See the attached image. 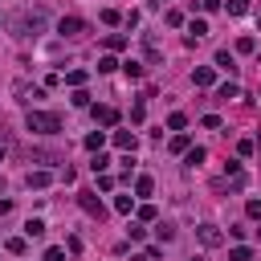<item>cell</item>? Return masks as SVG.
I'll use <instances>...</instances> for the list:
<instances>
[{
  "instance_id": "obj_8",
  "label": "cell",
  "mask_w": 261,
  "mask_h": 261,
  "mask_svg": "<svg viewBox=\"0 0 261 261\" xmlns=\"http://www.w3.org/2000/svg\"><path fill=\"white\" fill-rule=\"evenodd\" d=\"M167 151H175V155H188L192 151V139L179 130V135H171V143H167Z\"/></svg>"
},
{
  "instance_id": "obj_30",
  "label": "cell",
  "mask_w": 261,
  "mask_h": 261,
  "mask_svg": "<svg viewBox=\"0 0 261 261\" xmlns=\"http://www.w3.org/2000/svg\"><path fill=\"white\" fill-rule=\"evenodd\" d=\"M102 20H106V24H118V20H122V16H118V12H114V8H102Z\"/></svg>"
},
{
  "instance_id": "obj_12",
  "label": "cell",
  "mask_w": 261,
  "mask_h": 261,
  "mask_svg": "<svg viewBox=\"0 0 261 261\" xmlns=\"http://www.w3.org/2000/svg\"><path fill=\"white\" fill-rule=\"evenodd\" d=\"M41 24H45V16H41V12H33V16H24V20H20V29H24V33H37Z\"/></svg>"
},
{
  "instance_id": "obj_31",
  "label": "cell",
  "mask_w": 261,
  "mask_h": 261,
  "mask_svg": "<svg viewBox=\"0 0 261 261\" xmlns=\"http://www.w3.org/2000/svg\"><path fill=\"white\" fill-rule=\"evenodd\" d=\"M122 45H126V37H106V49H110V53H114V49H122Z\"/></svg>"
},
{
  "instance_id": "obj_5",
  "label": "cell",
  "mask_w": 261,
  "mask_h": 261,
  "mask_svg": "<svg viewBox=\"0 0 261 261\" xmlns=\"http://www.w3.org/2000/svg\"><path fill=\"white\" fill-rule=\"evenodd\" d=\"M204 37H208V20H192L184 41H188V45H196V41H204Z\"/></svg>"
},
{
  "instance_id": "obj_37",
  "label": "cell",
  "mask_w": 261,
  "mask_h": 261,
  "mask_svg": "<svg viewBox=\"0 0 261 261\" xmlns=\"http://www.w3.org/2000/svg\"><path fill=\"white\" fill-rule=\"evenodd\" d=\"M192 261H200V257H192Z\"/></svg>"
},
{
  "instance_id": "obj_28",
  "label": "cell",
  "mask_w": 261,
  "mask_h": 261,
  "mask_svg": "<svg viewBox=\"0 0 261 261\" xmlns=\"http://www.w3.org/2000/svg\"><path fill=\"white\" fill-rule=\"evenodd\" d=\"M4 249H8V253H16V257H20V253H24V237H12V241H8V245H4Z\"/></svg>"
},
{
  "instance_id": "obj_2",
  "label": "cell",
  "mask_w": 261,
  "mask_h": 261,
  "mask_svg": "<svg viewBox=\"0 0 261 261\" xmlns=\"http://www.w3.org/2000/svg\"><path fill=\"white\" fill-rule=\"evenodd\" d=\"M196 237H200V245H204V249H216V245H224V232H220L216 224H200V228H196Z\"/></svg>"
},
{
  "instance_id": "obj_33",
  "label": "cell",
  "mask_w": 261,
  "mask_h": 261,
  "mask_svg": "<svg viewBox=\"0 0 261 261\" xmlns=\"http://www.w3.org/2000/svg\"><path fill=\"white\" fill-rule=\"evenodd\" d=\"M73 106H90V94L86 90H73Z\"/></svg>"
},
{
  "instance_id": "obj_18",
  "label": "cell",
  "mask_w": 261,
  "mask_h": 261,
  "mask_svg": "<svg viewBox=\"0 0 261 261\" xmlns=\"http://www.w3.org/2000/svg\"><path fill=\"white\" fill-rule=\"evenodd\" d=\"M228 261H253V249H245V245H237V249L228 253Z\"/></svg>"
},
{
  "instance_id": "obj_21",
  "label": "cell",
  "mask_w": 261,
  "mask_h": 261,
  "mask_svg": "<svg viewBox=\"0 0 261 261\" xmlns=\"http://www.w3.org/2000/svg\"><path fill=\"white\" fill-rule=\"evenodd\" d=\"M102 143H106V135H102V130H94V135H86V147H90V151H98Z\"/></svg>"
},
{
  "instance_id": "obj_36",
  "label": "cell",
  "mask_w": 261,
  "mask_h": 261,
  "mask_svg": "<svg viewBox=\"0 0 261 261\" xmlns=\"http://www.w3.org/2000/svg\"><path fill=\"white\" fill-rule=\"evenodd\" d=\"M0 159H4V147H0Z\"/></svg>"
},
{
  "instance_id": "obj_9",
  "label": "cell",
  "mask_w": 261,
  "mask_h": 261,
  "mask_svg": "<svg viewBox=\"0 0 261 261\" xmlns=\"http://www.w3.org/2000/svg\"><path fill=\"white\" fill-rule=\"evenodd\" d=\"M192 82H196V86H212V82H216V69H212V65H200V69L192 73Z\"/></svg>"
},
{
  "instance_id": "obj_19",
  "label": "cell",
  "mask_w": 261,
  "mask_h": 261,
  "mask_svg": "<svg viewBox=\"0 0 261 261\" xmlns=\"http://www.w3.org/2000/svg\"><path fill=\"white\" fill-rule=\"evenodd\" d=\"M110 69H118V61L106 53V57H98V73H110Z\"/></svg>"
},
{
  "instance_id": "obj_3",
  "label": "cell",
  "mask_w": 261,
  "mask_h": 261,
  "mask_svg": "<svg viewBox=\"0 0 261 261\" xmlns=\"http://www.w3.org/2000/svg\"><path fill=\"white\" fill-rule=\"evenodd\" d=\"M77 204H82V208H86V212H90V216H98V220H102V216H106V208H102V200H98V196H94V192H82V196H77Z\"/></svg>"
},
{
  "instance_id": "obj_11",
  "label": "cell",
  "mask_w": 261,
  "mask_h": 261,
  "mask_svg": "<svg viewBox=\"0 0 261 261\" xmlns=\"http://www.w3.org/2000/svg\"><path fill=\"white\" fill-rule=\"evenodd\" d=\"M151 192H155V179L151 175H139L135 179V196H151Z\"/></svg>"
},
{
  "instance_id": "obj_4",
  "label": "cell",
  "mask_w": 261,
  "mask_h": 261,
  "mask_svg": "<svg viewBox=\"0 0 261 261\" xmlns=\"http://www.w3.org/2000/svg\"><path fill=\"white\" fill-rule=\"evenodd\" d=\"M82 29H86V24H82L77 16H61V20H57V33H61V37H77Z\"/></svg>"
},
{
  "instance_id": "obj_34",
  "label": "cell",
  "mask_w": 261,
  "mask_h": 261,
  "mask_svg": "<svg viewBox=\"0 0 261 261\" xmlns=\"http://www.w3.org/2000/svg\"><path fill=\"white\" fill-rule=\"evenodd\" d=\"M204 130H220V118L216 114H204Z\"/></svg>"
},
{
  "instance_id": "obj_10",
  "label": "cell",
  "mask_w": 261,
  "mask_h": 261,
  "mask_svg": "<svg viewBox=\"0 0 261 261\" xmlns=\"http://www.w3.org/2000/svg\"><path fill=\"white\" fill-rule=\"evenodd\" d=\"M49 179H53L49 171H29V188H37V192H41V188H49Z\"/></svg>"
},
{
  "instance_id": "obj_7",
  "label": "cell",
  "mask_w": 261,
  "mask_h": 261,
  "mask_svg": "<svg viewBox=\"0 0 261 261\" xmlns=\"http://www.w3.org/2000/svg\"><path fill=\"white\" fill-rule=\"evenodd\" d=\"M94 118H98L102 126H114V122H118V110H114V106H94Z\"/></svg>"
},
{
  "instance_id": "obj_15",
  "label": "cell",
  "mask_w": 261,
  "mask_h": 261,
  "mask_svg": "<svg viewBox=\"0 0 261 261\" xmlns=\"http://www.w3.org/2000/svg\"><path fill=\"white\" fill-rule=\"evenodd\" d=\"M130 208H135V200H130V196H114V212L130 216Z\"/></svg>"
},
{
  "instance_id": "obj_22",
  "label": "cell",
  "mask_w": 261,
  "mask_h": 261,
  "mask_svg": "<svg viewBox=\"0 0 261 261\" xmlns=\"http://www.w3.org/2000/svg\"><path fill=\"white\" fill-rule=\"evenodd\" d=\"M245 216H249V220H261V200H249V204H245Z\"/></svg>"
},
{
  "instance_id": "obj_27",
  "label": "cell",
  "mask_w": 261,
  "mask_h": 261,
  "mask_svg": "<svg viewBox=\"0 0 261 261\" xmlns=\"http://www.w3.org/2000/svg\"><path fill=\"white\" fill-rule=\"evenodd\" d=\"M90 167H94V175H102V171L110 167V159H106V155H94V163H90Z\"/></svg>"
},
{
  "instance_id": "obj_32",
  "label": "cell",
  "mask_w": 261,
  "mask_h": 261,
  "mask_svg": "<svg viewBox=\"0 0 261 261\" xmlns=\"http://www.w3.org/2000/svg\"><path fill=\"white\" fill-rule=\"evenodd\" d=\"M216 94H220V98H237V86H232V82H224V86H220Z\"/></svg>"
},
{
  "instance_id": "obj_23",
  "label": "cell",
  "mask_w": 261,
  "mask_h": 261,
  "mask_svg": "<svg viewBox=\"0 0 261 261\" xmlns=\"http://www.w3.org/2000/svg\"><path fill=\"white\" fill-rule=\"evenodd\" d=\"M228 12H232V16H245V12H249V0H228Z\"/></svg>"
},
{
  "instance_id": "obj_26",
  "label": "cell",
  "mask_w": 261,
  "mask_h": 261,
  "mask_svg": "<svg viewBox=\"0 0 261 261\" xmlns=\"http://www.w3.org/2000/svg\"><path fill=\"white\" fill-rule=\"evenodd\" d=\"M122 69H126V77H130V82H135V77H143V65H139V61H126Z\"/></svg>"
},
{
  "instance_id": "obj_20",
  "label": "cell",
  "mask_w": 261,
  "mask_h": 261,
  "mask_svg": "<svg viewBox=\"0 0 261 261\" xmlns=\"http://www.w3.org/2000/svg\"><path fill=\"white\" fill-rule=\"evenodd\" d=\"M167 126H171V130H184V126H188V114H179V110H175V114L167 118Z\"/></svg>"
},
{
  "instance_id": "obj_35",
  "label": "cell",
  "mask_w": 261,
  "mask_h": 261,
  "mask_svg": "<svg viewBox=\"0 0 261 261\" xmlns=\"http://www.w3.org/2000/svg\"><path fill=\"white\" fill-rule=\"evenodd\" d=\"M216 4H220V0H204V8H208V12H212V8H216Z\"/></svg>"
},
{
  "instance_id": "obj_6",
  "label": "cell",
  "mask_w": 261,
  "mask_h": 261,
  "mask_svg": "<svg viewBox=\"0 0 261 261\" xmlns=\"http://www.w3.org/2000/svg\"><path fill=\"white\" fill-rule=\"evenodd\" d=\"M114 147H118V151H135V147H139L135 130H114Z\"/></svg>"
},
{
  "instance_id": "obj_24",
  "label": "cell",
  "mask_w": 261,
  "mask_h": 261,
  "mask_svg": "<svg viewBox=\"0 0 261 261\" xmlns=\"http://www.w3.org/2000/svg\"><path fill=\"white\" fill-rule=\"evenodd\" d=\"M253 49H257L253 37H241V41H237V53H253Z\"/></svg>"
},
{
  "instance_id": "obj_29",
  "label": "cell",
  "mask_w": 261,
  "mask_h": 261,
  "mask_svg": "<svg viewBox=\"0 0 261 261\" xmlns=\"http://www.w3.org/2000/svg\"><path fill=\"white\" fill-rule=\"evenodd\" d=\"M45 261H65V249H57V245H53V249H45Z\"/></svg>"
},
{
  "instance_id": "obj_13",
  "label": "cell",
  "mask_w": 261,
  "mask_h": 261,
  "mask_svg": "<svg viewBox=\"0 0 261 261\" xmlns=\"http://www.w3.org/2000/svg\"><path fill=\"white\" fill-rule=\"evenodd\" d=\"M216 65H220V69H228V73L237 69V61H232V53H228V49H216Z\"/></svg>"
},
{
  "instance_id": "obj_14",
  "label": "cell",
  "mask_w": 261,
  "mask_h": 261,
  "mask_svg": "<svg viewBox=\"0 0 261 261\" xmlns=\"http://www.w3.org/2000/svg\"><path fill=\"white\" fill-rule=\"evenodd\" d=\"M24 237H45V220H24Z\"/></svg>"
},
{
  "instance_id": "obj_17",
  "label": "cell",
  "mask_w": 261,
  "mask_h": 261,
  "mask_svg": "<svg viewBox=\"0 0 261 261\" xmlns=\"http://www.w3.org/2000/svg\"><path fill=\"white\" fill-rule=\"evenodd\" d=\"M184 163H188V167H196V163H204V147H192V151L184 155Z\"/></svg>"
},
{
  "instance_id": "obj_16",
  "label": "cell",
  "mask_w": 261,
  "mask_h": 261,
  "mask_svg": "<svg viewBox=\"0 0 261 261\" xmlns=\"http://www.w3.org/2000/svg\"><path fill=\"white\" fill-rule=\"evenodd\" d=\"M65 82H69L73 90H82V82H86V69H69V73H65Z\"/></svg>"
},
{
  "instance_id": "obj_1",
  "label": "cell",
  "mask_w": 261,
  "mask_h": 261,
  "mask_svg": "<svg viewBox=\"0 0 261 261\" xmlns=\"http://www.w3.org/2000/svg\"><path fill=\"white\" fill-rule=\"evenodd\" d=\"M24 126H29L33 135H57V130H61V118H57V114H49V110H29Z\"/></svg>"
},
{
  "instance_id": "obj_25",
  "label": "cell",
  "mask_w": 261,
  "mask_h": 261,
  "mask_svg": "<svg viewBox=\"0 0 261 261\" xmlns=\"http://www.w3.org/2000/svg\"><path fill=\"white\" fill-rule=\"evenodd\" d=\"M143 49H147V57H151V61H159V45H155L151 37H143Z\"/></svg>"
}]
</instances>
